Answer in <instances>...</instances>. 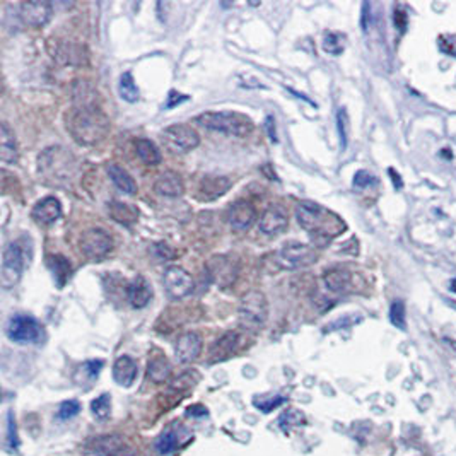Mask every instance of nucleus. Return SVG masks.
<instances>
[{"label": "nucleus", "instance_id": "1", "mask_svg": "<svg viewBox=\"0 0 456 456\" xmlns=\"http://www.w3.org/2000/svg\"><path fill=\"white\" fill-rule=\"evenodd\" d=\"M299 226L316 239H332L345 231V222L332 210L315 202H299L296 207Z\"/></svg>", "mask_w": 456, "mask_h": 456}, {"label": "nucleus", "instance_id": "2", "mask_svg": "<svg viewBox=\"0 0 456 456\" xmlns=\"http://www.w3.org/2000/svg\"><path fill=\"white\" fill-rule=\"evenodd\" d=\"M67 128L79 144L89 145L104 138L109 130V120L97 108L83 104L68 118Z\"/></svg>", "mask_w": 456, "mask_h": 456}, {"label": "nucleus", "instance_id": "3", "mask_svg": "<svg viewBox=\"0 0 456 456\" xmlns=\"http://www.w3.org/2000/svg\"><path fill=\"white\" fill-rule=\"evenodd\" d=\"M77 169V162L71 152L64 148H48L38 160V173L44 183L50 185H64L71 181Z\"/></svg>", "mask_w": 456, "mask_h": 456}, {"label": "nucleus", "instance_id": "4", "mask_svg": "<svg viewBox=\"0 0 456 456\" xmlns=\"http://www.w3.org/2000/svg\"><path fill=\"white\" fill-rule=\"evenodd\" d=\"M193 121L203 128L226 133V136L246 137L253 132L251 118L238 112H205L195 116Z\"/></svg>", "mask_w": 456, "mask_h": 456}, {"label": "nucleus", "instance_id": "5", "mask_svg": "<svg viewBox=\"0 0 456 456\" xmlns=\"http://www.w3.org/2000/svg\"><path fill=\"white\" fill-rule=\"evenodd\" d=\"M268 316V303L263 292L251 291L241 299L239 323L248 330H258L265 325Z\"/></svg>", "mask_w": 456, "mask_h": 456}, {"label": "nucleus", "instance_id": "6", "mask_svg": "<svg viewBox=\"0 0 456 456\" xmlns=\"http://www.w3.org/2000/svg\"><path fill=\"white\" fill-rule=\"evenodd\" d=\"M7 337L16 344H40L44 339V330L32 316L16 315L7 325Z\"/></svg>", "mask_w": 456, "mask_h": 456}, {"label": "nucleus", "instance_id": "7", "mask_svg": "<svg viewBox=\"0 0 456 456\" xmlns=\"http://www.w3.org/2000/svg\"><path fill=\"white\" fill-rule=\"evenodd\" d=\"M24 270V255L19 243H9L4 250L0 284L4 289H12L21 280Z\"/></svg>", "mask_w": 456, "mask_h": 456}, {"label": "nucleus", "instance_id": "8", "mask_svg": "<svg viewBox=\"0 0 456 456\" xmlns=\"http://www.w3.org/2000/svg\"><path fill=\"white\" fill-rule=\"evenodd\" d=\"M162 140L174 152H188V150L198 148V144H200V137H198L197 130L185 124H176L164 128Z\"/></svg>", "mask_w": 456, "mask_h": 456}, {"label": "nucleus", "instance_id": "9", "mask_svg": "<svg viewBox=\"0 0 456 456\" xmlns=\"http://www.w3.org/2000/svg\"><path fill=\"white\" fill-rule=\"evenodd\" d=\"M277 258H279V263L284 268H301L316 262V253L308 244L291 241L280 248Z\"/></svg>", "mask_w": 456, "mask_h": 456}, {"label": "nucleus", "instance_id": "10", "mask_svg": "<svg viewBox=\"0 0 456 456\" xmlns=\"http://www.w3.org/2000/svg\"><path fill=\"white\" fill-rule=\"evenodd\" d=\"M112 236L103 229H89L80 236V251H83L88 258H101V256H104L112 250Z\"/></svg>", "mask_w": 456, "mask_h": 456}, {"label": "nucleus", "instance_id": "11", "mask_svg": "<svg viewBox=\"0 0 456 456\" xmlns=\"http://www.w3.org/2000/svg\"><path fill=\"white\" fill-rule=\"evenodd\" d=\"M162 282H164L166 292L173 297V299H181V297L188 296L191 291H193V280L188 272L181 267H168L164 272V277H162Z\"/></svg>", "mask_w": 456, "mask_h": 456}, {"label": "nucleus", "instance_id": "12", "mask_svg": "<svg viewBox=\"0 0 456 456\" xmlns=\"http://www.w3.org/2000/svg\"><path fill=\"white\" fill-rule=\"evenodd\" d=\"M207 270H209L210 279L221 287H227L234 282L238 268H236L233 260L226 258V256H214L209 263H207Z\"/></svg>", "mask_w": 456, "mask_h": 456}, {"label": "nucleus", "instance_id": "13", "mask_svg": "<svg viewBox=\"0 0 456 456\" xmlns=\"http://www.w3.org/2000/svg\"><path fill=\"white\" fill-rule=\"evenodd\" d=\"M54 9L50 2L36 0V2H24L21 6V18L28 26L42 28L52 19Z\"/></svg>", "mask_w": 456, "mask_h": 456}, {"label": "nucleus", "instance_id": "14", "mask_svg": "<svg viewBox=\"0 0 456 456\" xmlns=\"http://www.w3.org/2000/svg\"><path fill=\"white\" fill-rule=\"evenodd\" d=\"M289 217L286 209L279 203H272L260 217V229L265 234H279L287 227Z\"/></svg>", "mask_w": 456, "mask_h": 456}, {"label": "nucleus", "instance_id": "15", "mask_svg": "<svg viewBox=\"0 0 456 456\" xmlns=\"http://www.w3.org/2000/svg\"><path fill=\"white\" fill-rule=\"evenodd\" d=\"M256 210L250 202L238 200L233 203L229 210V224L234 231H248L253 226Z\"/></svg>", "mask_w": 456, "mask_h": 456}, {"label": "nucleus", "instance_id": "16", "mask_svg": "<svg viewBox=\"0 0 456 456\" xmlns=\"http://www.w3.org/2000/svg\"><path fill=\"white\" fill-rule=\"evenodd\" d=\"M202 352V339L198 333L186 332L176 342V359L186 364L197 359Z\"/></svg>", "mask_w": 456, "mask_h": 456}, {"label": "nucleus", "instance_id": "17", "mask_svg": "<svg viewBox=\"0 0 456 456\" xmlns=\"http://www.w3.org/2000/svg\"><path fill=\"white\" fill-rule=\"evenodd\" d=\"M97 456H138L133 448L124 445L120 436H104L95 445Z\"/></svg>", "mask_w": 456, "mask_h": 456}, {"label": "nucleus", "instance_id": "18", "mask_svg": "<svg viewBox=\"0 0 456 456\" xmlns=\"http://www.w3.org/2000/svg\"><path fill=\"white\" fill-rule=\"evenodd\" d=\"M32 219L40 224H54L62 215V205L55 197H47L32 207Z\"/></svg>", "mask_w": 456, "mask_h": 456}, {"label": "nucleus", "instance_id": "19", "mask_svg": "<svg viewBox=\"0 0 456 456\" xmlns=\"http://www.w3.org/2000/svg\"><path fill=\"white\" fill-rule=\"evenodd\" d=\"M113 378L120 386H132L137 378V362L130 356H120L113 364Z\"/></svg>", "mask_w": 456, "mask_h": 456}, {"label": "nucleus", "instance_id": "20", "mask_svg": "<svg viewBox=\"0 0 456 456\" xmlns=\"http://www.w3.org/2000/svg\"><path fill=\"white\" fill-rule=\"evenodd\" d=\"M239 347V335L236 332H226L221 339L214 342L212 349H210V357L214 362L226 361L238 350Z\"/></svg>", "mask_w": 456, "mask_h": 456}, {"label": "nucleus", "instance_id": "21", "mask_svg": "<svg viewBox=\"0 0 456 456\" xmlns=\"http://www.w3.org/2000/svg\"><path fill=\"white\" fill-rule=\"evenodd\" d=\"M154 190L162 197H180L185 191V185H183L180 174L174 171H164L154 183Z\"/></svg>", "mask_w": 456, "mask_h": 456}, {"label": "nucleus", "instance_id": "22", "mask_svg": "<svg viewBox=\"0 0 456 456\" xmlns=\"http://www.w3.org/2000/svg\"><path fill=\"white\" fill-rule=\"evenodd\" d=\"M127 297L133 308L140 309L145 308L149 304L150 297H152V289L148 284V280L144 277H137L127 287Z\"/></svg>", "mask_w": 456, "mask_h": 456}, {"label": "nucleus", "instance_id": "23", "mask_svg": "<svg viewBox=\"0 0 456 456\" xmlns=\"http://www.w3.org/2000/svg\"><path fill=\"white\" fill-rule=\"evenodd\" d=\"M323 282L328 291L347 292L352 289L354 279H352V274H350L349 270H345V268H332V270L325 272Z\"/></svg>", "mask_w": 456, "mask_h": 456}, {"label": "nucleus", "instance_id": "24", "mask_svg": "<svg viewBox=\"0 0 456 456\" xmlns=\"http://www.w3.org/2000/svg\"><path fill=\"white\" fill-rule=\"evenodd\" d=\"M0 160L6 164L18 161V144H16L14 132L6 121L0 124Z\"/></svg>", "mask_w": 456, "mask_h": 456}, {"label": "nucleus", "instance_id": "25", "mask_svg": "<svg viewBox=\"0 0 456 456\" xmlns=\"http://www.w3.org/2000/svg\"><path fill=\"white\" fill-rule=\"evenodd\" d=\"M231 181L229 178H217V176H203L200 183V198H205V200H212L215 197H221V195L226 193L229 190Z\"/></svg>", "mask_w": 456, "mask_h": 456}, {"label": "nucleus", "instance_id": "26", "mask_svg": "<svg viewBox=\"0 0 456 456\" xmlns=\"http://www.w3.org/2000/svg\"><path fill=\"white\" fill-rule=\"evenodd\" d=\"M107 171L118 190L124 191V193H127V195L137 193V183L133 181V178L130 176V174L124 168H120L118 164H108Z\"/></svg>", "mask_w": 456, "mask_h": 456}, {"label": "nucleus", "instance_id": "27", "mask_svg": "<svg viewBox=\"0 0 456 456\" xmlns=\"http://www.w3.org/2000/svg\"><path fill=\"white\" fill-rule=\"evenodd\" d=\"M136 152L140 157L142 162H145L148 166H156L161 162V152L156 148L154 142L148 140V138H137L136 140Z\"/></svg>", "mask_w": 456, "mask_h": 456}, {"label": "nucleus", "instance_id": "28", "mask_svg": "<svg viewBox=\"0 0 456 456\" xmlns=\"http://www.w3.org/2000/svg\"><path fill=\"white\" fill-rule=\"evenodd\" d=\"M48 265H50L52 272H54V277L56 284H59V287H64L72 272L71 262L62 255H52L48 256Z\"/></svg>", "mask_w": 456, "mask_h": 456}, {"label": "nucleus", "instance_id": "29", "mask_svg": "<svg viewBox=\"0 0 456 456\" xmlns=\"http://www.w3.org/2000/svg\"><path fill=\"white\" fill-rule=\"evenodd\" d=\"M109 214L115 219L116 222L125 224V226H130L137 221L138 210L130 203H121V202H113L112 207H109Z\"/></svg>", "mask_w": 456, "mask_h": 456}, {"label": "nucleus", "instance_id": "30", "mask_svg": "<svg viewBox=\"0 0 456 456\" xmlns=\"http://www.w3.org/2000/svg\"><path fill=\"white\" fill-rule=\"evenodd\" d=\"M149 378L154 383H164L171 376V364L169 361L166 359L164 356L154 357L152 361L149 362Z\"/></svg>", "mask_w": 456, "mask_h": 456}, {"label": "nucleus", "instance_id": "31", "mask_svg": "<svg viewBox=\"0 0 456 456\" xmlns=\"http://www.w3.org/2000/svg\"><path fill=\"white\" fill-rule=\"evenodd\" d=\"M118 92H120L121 100L128 101V103H136V101H138V89L136 80H133L132 72L121 74L120 83H118Z\"/></svg>", "mask_w": 456, "mask_h": 456}, {"label": "nucleus", "instance_id": "32", "mask_svg": "<svg viewBox=\"0 0 456 456\" xmlns=\"http://www.w3.org/2000/svg\"><path fill=\"white\" fill-rule=\"evenodd\" d=\"M304 422H306L304 414L297 409L286 410V412L280 415V419H279V426L282 427L284 433H291L292 429H297V427L303 426Z\"/></svg>", "mask_w": 456, "mask_h": 456}, {"label": "nucleus", "instance_id": "33", "mask_svg": "<svg viewBox=\"0 0 456 456\" xmlns=\"http://www.w3.org/2000/svg\"><path fill=\"white\" fill-rule=\"evenodd\" d=\"M91 412L97 421H108L109 415H112V397L108 393H103L95 398L91 403Z\"/></svg>", "mask_w": 456, "mask_h": 456}, {"label": "nucleus", "instance_id": "34", "mask_svg": "<svg viewBox=\"0 0 456 456\" xmlns=\"http://www.w3.org/2000/svg\"><path fill=\"white\" fill-rule=\"evenodd\" d=\"M103 366H104V362L100 361V359L85 361L84 364L79 368V371H77L76 378L83 376L80 380H77V383H79V385H83V383H85V381L96 380V378L100 376V373H101V369H103Z\"/></svg>", "mask_w": 456, "mask_h": 456}, {"label": "nucleus", "instance_id": "35", "mask_svg": "<svg viewBox=\"0 0 456 456\" xmlns=\"http://www.w3.org/2000/svg\"><path fill=\"white\" fill-rule=\"evenodd\" d=\"M344 36L339 32H327L323 38V50L330 55H340L344 52Z\"/></svg>", "mask_w": 456, "mask_h": 456}, {"label": "nucleus", "instance_id": "36", "mask_svg": "<svg viewBox=\"0 0 456 456\" xmlns=\"http://www.w3.org/2000/svg\"><path fill=\"white\" fill-rule=\"evenodd\" d=\"M156 448L161 455H171L178 448V436L173 431H168V433H164L157 439Z\"/></svg>", "mask_w": 456, "mask_h": 456}, {"label": "nucleus", "instance_id": "37", "mask_svg": "<svg viewBox=\"0 0 456 456\" xmlns=\"http://www.w3.org/2000/svg\"><path fill=\"white\" fill-rule=\"evenodd\" d=\"M286 402V398L280 397V395H275V397H262V398H255L253 405L258 410H262L263 414H270L272 410H275L277 407H280L282 403Z\"/></svg>", "mask_w": 456, "mask_h": 456}, {"label": "nucleus", "instance_id": "38", "mask_svg": "<svg viewBox=\"0 0 456 456\" xmlns=\"http://www.w3.org/2000/svg\"><path fill=\"white\" fill-rule=\"evenodd\" d=\"M6 441H7V450L12 451V453H18V450H19V436H18V429H16L14 415H12L11 412L7 414V436H6Z\"/></svg>", "mask_w": 456, "mask_h": 456}, {"label": "nucleus", "instance_id": "39", "mask_svg": "<svg viewBox=\"0 0 456 456\" xmlns=\"http://www.w3.org/2000/svg\"><path fill=\"white\" fill-rule=\"evenodd\" d=\"M390 321L395 325L397 328L405 330L407 328V321H405V304L402 301H395L390 308Z\"/></svg>", "mask_w": 456, "mask_h": 456}, {"label": "nucleus", "instance_id": "40", "mask_svg": "<svg viewBox=\"0 0 456 456\" xmlns=\"http://www.w3.org/2000/svg\"><path fill=\"white\" fill-rule=\"evenodd\" d=\"M79 412H80V403L77 400H67V402L60 403L56 417H59L60 421H68V419L76 417V415Z\"/></svg>", "mask_w": 456, "mask_h": 456}, {"label": "nucleus", "instance_id": "41", "mask_svg": "<svg viewBox=\"0 0 456 456\" xmlns=\"http://www.w3.org/2000/svg\"><path fill=\"white\" fill-rule=\"evenodd\" d=\"M337 127H339L342 149H345L347 148V138H349V116H347V112H345V108H340L339 113H337Z\"/></svg>", "mask_w": 456, "mask_h": 456}, {"label": "nucleus", "instance_id": "42", "mask_svg": "<svg viewBox=\"0 0 456 456\" xmlns=\"http://www.w3.org/2000/svg\"><path fill=\"white\" fill-rule=\"evenodd\" d=\"M439 48H441L446 55L456 56V36L455 35L441 36V38H439Z\"/></svg>", "mask_w": 456, "mask_h": 456}, {"label": "nucleus", "instance_id": "43", "mask_svg": "<svg viewBox=\"0 0 456 456\" xmlns=\"http://www.w3.org/2000/svg\"><path fill=\"white\" fill-rule=\"evenodd\" d=\"M374 181L376 180H374L373 174L368 173V171H357L356 176H354V185H356L357 188H366V186L373 185Z\"/></svg>", "mask_w": 456, "mask_h": 456}, {"label": "nucleus", "instance_id": "44", "mask_svg": "<svg viewBox=\"0 0 456 456\" xmlns=\"http://www.w3.org/2000/svg\"><path fill=\"white\" fill-rule=\"evenodd\" d=\"M185 101H188V96H186V95H180V92H176V91H169V95L166 96L164 108L171 109V108L178 107V104L185 103Z\"/></svg>", "mask_w": 456, "mask_h": 456}, {"label": "nucleus", "instance_id": "45", "mask_svg": "<svg viewBox=\"0 0 456 456\" xmlns=\"http://www.w3.org/2000/svg\"><path fill=\"white\" fill-rule=\"evenodd\" d=\"M395 23H397V28L400 31H405L407 28V14L402 11H397L395 12Z\"/></svg>", "mask_w": 456, "mask_h": 456}, {"label": "nucleus", "instance_id": "46", "mask_svg": "<svg viewBox=\"0 0 456 456\" xmlns=\"http://www.w3.org/2000/svg\"><path fill=\"white\" fill-rule=\"evenodd\" d=\"M275 121H274V118L272 116H267V120H265V128L268 130V136H270V138L274 142H277V133H275Z\"/></svg>", "mask_w": 456, "mask_h": 456}, {"label": "nucleus", "instance_id": "47", "mask_svg": "<svg viewBox=\"0 0 456 456\" xmlns=\"http://www.w3.org/2000/svg\"><path fill=\"white\" fill-rule=\"evenodd\" d=\"M157 250H160V258L161 260H166V258H171V256H173V251L169 250L168 246H166V244H157Z\"/></svg>", "mask_w": 456, "mask_h": 456}, {"label": "nucleus", "instance_id": "48", "mask_svg": "<svg viewBox=\"0 0 456 456\" xmlns=\"http://www.w3.org/2000/svg\"><path fill=\"white\" fill-rule=\"evenodd\" d=\"M203 414H207V409H203L202 405H195L188 409V415H203Z\"/></svg>", "mask_w": 456, "mask_h": 456}, {"label": "nucleus", "instance_id": "49", "mask_svg": "<svg viewBox=\"0 0 456 456\" xmlns=\"http://www.w3.org/2000/svg\"><path fill=\"white\" fill-rule=\"evenodd\" d=\"M451 289H453V291L456 292V279L451 280Z\"/></svg>", "mask_w": 456, "mask_h": 456}]
</instances>
